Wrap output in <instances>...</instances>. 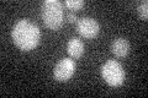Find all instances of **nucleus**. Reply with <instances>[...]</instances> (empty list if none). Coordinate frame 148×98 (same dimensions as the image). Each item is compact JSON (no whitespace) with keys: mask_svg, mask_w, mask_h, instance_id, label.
Here are the masks:
<instances>
[{"mask_svg":"<svg viewBox=\"0 0 148 98\" xmlns=\"http://www.w3.org/2000/svg\"><path fill=\"white\" fill-rule=\"evenodd\" d=\"M77 31L82 37L86 39H92L99 34L100 25L94 17L83 16L77 21Z\"/></svg>","mask_w":148,"mask_h":98,"instance_id":"nucleus-5","label":"nucleus"},{"mask_svg":"<svg viewBox=\"0 0 148 98\" xmlns=\"http://www.w3.org/2000/svg\"><path fill=\"white\" fill-rule=\"evenodd\" d=\"M110 49L117 58H125L130 52V42L125 37H117L112 41Z\"/></svg>","mask_w":148,"mask_h":98,"instance_id":"nucleus-6","label":"nucleus"},{"mask_svg":"<svg viewBox=\"0 0 148 98\" xmlns=\"http://www.w3.org/2000/svg\"><path fill=\"white\" fill-rule=\"evenodd\" d=\"M66 18H67V21L71 22V23H74V22L77 23V21H78V17H77L75 14H74V11H69L66 15Z\"/></svg>","mask_w":148,"mask_h":98,"instance_id":"nucleus-10","label":"nucleus"},{"mask_svg":"<svg viewBox=\"0 0 148 98\" xmlns=\"http://www.w3.org/2000/svg\"><path fill=\"white\" fill-rule=\"evenodd\" d=\"M84 0H66L64 5H66L69 10H80L84 6Z\"/></svg>","mask_w":148,"mask_h":98,"instance_id":"nucleus-8","label":"nucleus"},{"mask_svg":"<svg viewBox=\"0 0 148 98\" xmlns=\"http://www.w3.org/2000/svg\"><path fill=\"white\" fill-rule=\"evenodd\" d=\"M77 70V64L71 58L59 59L54 65L53 69V77L59 82H66L71 80Z\"/></svg>","mask_w":148,"mask_h":98,"instance_id":"nucleus-4","label":"nucleus"},{"mask_svg":"<svg viewBox=\"0 0 148 98\" xmlns=\"http://www.w3.org/2000/svg\"><path fill=\"white\" fill-rule=\"evenodd\" d=\"M138 15H140L141 18L143 20H147L148 18V1L147 0H143L142 3H140V5L137 7Z\"/></svg>","mask_w":148,"mask_h":98,"instance_id":"nucleus-9","label":"nucleus"},{"mask_svg":"<svg viewBox=\"0 0 148 98\" xmlns=\"http://www.w3.org/2000/svg\"><path fill=\"white\" fill-rule=\"evenodd\" d=\"M11 37L15 45L22 52H30L40 43L41 31L40 27L27 18H21L14 25Z\"/></svg>","mask_w":148,"mask_h":98,"instance_id":"nucleus-1","label":"nucleus"},{"mask_svg":"<svg viewBox=\"0 0 148 98\" xmlns=\"http://www.w3.org/2000/svg\"><path fill=\"white\" fill-rule=\"evenodd\" d=\"M41 16L48 28L58 30L64 21L63 4L59 0H46L41 6Z\"/></svg>","mask_w":148,"mask_h":98,"instance_id":"nucleus-2","label":"nucleus"},{"mask_svg":"<svg viewBox=\"0 0 148 98\" xmlns=\"http://www.w3.org/2000/svg\"><path fill=\"white\" fill-rule=\"evenodd\" d=\"M101 76L111 87H119L125 82L126 72L123 66L114 59H109L101 65Z\"/></svg>","mask_w":148,"mask_h":98,"instance_id":"nucleus-3","label":"nucleus"},{"mask_svg":"<svg viewBox=\"0 0 148 98\" xmlns=\"http://www.w3.org/2000/svg\"><path fill=\"white\" fill-rule=\"evenodd\" d=\"M67 52L71 58L79 59L85 52V47H84L83 41L77 38V37H72L67 43Z\"/></svg>","mask_w":148,"mask_h":98,"instance_id":"nucleus-7","label":"nucleus"}]
</instances>
